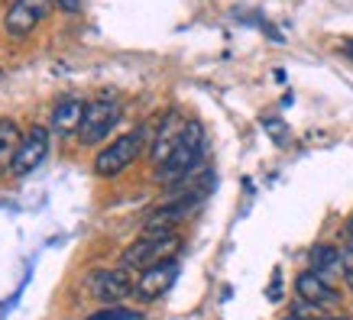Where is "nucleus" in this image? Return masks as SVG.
<instances>
[{"mask_svg":"<svg viewBox=\"0 0 353 320\" xmlns=\"http://www.w3.org/2000/svg\"><path fill=\"white\" fill-rule=\"evenodd\" d=\"M204 156V127L198 120H188L185 136L179 139V146L172 149V156L162 165H156V182L162 184H185L192 178Z\"/></svg>","mask_w":353,"mask_h":320,"instance_id":"f257e3e1","label":"nucleus"},{"mask_svg":"<svg viewBox=\"0 0 353 320\" xmlns=\"http://www.w3.org/2000/svg\"><path fill=\"white\" fill-rule=\"evenodd\" d=\"M182 249V236L179 233H143L137 243H130L120 256V266L127 272H146V268L159 266L175 259V253Z\"/></svg>","mask_w":353,"mask_h":320,"instance_id":"f03ea898","label":"nucleus"},{"mask_svg":"<svg viewBox=\"0 0 353 320\" xmlns=\"http://www.w3.org/2000/svg\"><path fill=\"white\" fill-rule=\"evenodd\" d=\"M146 146V136H143V129H133V133H123L117 136L110 146L94 156V171L101 178H117L123 169H130L133 162L139 159V152Z\"/></svg>","mask_w":353,"mask_h":320,"instance_id":"7ed1b4c3","label":"nucleus"},{"mask_svg":"<svg viewBox=\"0 0 353 320\" xmlns=\"http://www.w3.org/2000/svg\"><path fill=\"white\" fill-rule=\"evenodd\" d=\"M117 120H120V104L117 100H110V97H97V100H91V104L85 107L81 127H78L81 142H85V146H97V142H104L110 129L117 127Z\"/></svg>","mask_w":353,"mask_h":320,"instance_id":"20e7f679","label":"nucleus"},{"mask_svg":"<svg viewBox=\"0 0 353 320\" xmlns=\"http://www.w3.org/2000/svg\"><path fill=\"white\" fill-rule=\"evenodd\" d=\"M52 0H13V7L3 17V30L10 36H30L52 13Z\"/></svg>","mask_w":353,"mask_h":320,"instance_id":"39448f33","label":"nucleus"},{"mask_svg":"<svg viewBox=\"0 0 353 320\" xmlns=\"http://www.w3.org/2000/svg\"><path fill=\"white\" fill-rule=\"evenodd\" d=\"M49 156V129L46 127H30V133L23 136L20 142V152L10 165V175L13 178H26L30 171H36L43 165V159Z\"/></svg>","mask_w":353,"mask_h":320,"instance_id":"423d86ee","label":"nucleus"},{"mask_svg":"<svg viewBox=\"0 0 353 320\" xmlns=\"http://www.w3.org/2000/svg\"><path fill=\"white\" fill-rule=\"evenodd\" d=\"M137 288V281L130 278V272L123 266L120 268H101L94 275L88 278V291L94 295L97 301H104V304H114V301H123L127 295H133Z\"/></svg>","mask_w":353,"mask_h":320,"instance_id":"0eeeda50","label":"nucleus"},{"mask_svg":"<svg viewBox=\"0 0 353 320\" xmlns=\"http://www.w3.org/2000/svg\"><path fill=\"white\" fill-rule=\"evenodd\" d=\"M175 278H179V262L175 259H169V262H159V266L146 268V272H139L137 278V288H133V295H137L139 301H159L165 291L175 285Z\"/></svg>","mask_w":353,"mask_h":320,"instance_id":"6e6552de","label":"nucleus"},{"mask_svg":"<svg viewBox=\"0 0 353 320\" xmlns=\"http://www.w3.org/2000/svg\"><path fill=\"white\" fill-rule=\"evenodd\" d=\"M185 129H188V120L179 114V110H169L165 117L159 120V129H156V139H152V165H162V162L172 156V149L179 146V139L185 136Z\"/></svg>","mask_w":353,"mask_h":320,"instance_id":"1a4fd4ad","label":"nucleus"},{"mask_svg":"<svg viewBox=\"0 0 353 320\" xmlns=\"http://www.w3.org/2000/svg\"><path fill=\"white\" fill-rule=\"evenodd\" d=\"M295 291H299V298L305 304H314V308H331V304L341 301V291L334 288L331 281H324L321 275H314L311 268L295 278Z\"/></svg>","mask_w":353,"mask_h":320,"instance_id":"9d476101","label":"nucleus"},{"mask_svg":"<svg viewBox=\"0 0 353 320\" xmlns=\"http://www.w3.org/2000/svg\"><path fill=\"white\" fill-rule=\"evenodd\" d=\"M308 259H311V272L321 275L324 281L334 285V278H343V249H337V246H314Z\"/></svg>","mask_w":353,"mask_h":320,"instance_id":"9b49d317","label":"nucleus"},{"mask_svg":"<svg viewBox=\"0 0 353 320\" xmlns=\"http://www.w3.org/2000/svg\"><path fill=\"white\" fill-rule=\"evenodd\" d=\"M85 100L78 97H62L59 104L52 107V129L55 133H72V129L81 127V117H85Z\"/></svg>","mask_w":353,"mask_h":320,"instance_id":"f8f14e48","label":"nucleus"},{"mask_svg":"<svg viewBox=\"0 0 353 320\" xmlns=\"http://www.w3.org/2000/svg\"><path fill=\"white\" fill-rule=\"evenodd\" d=\"M20 142H23V133L13 120H0V175L10 171L17 152H20Z\"/></svg>","mask_w":353,"mask_h":320,"instance_id":"ddd939ff","label":"nucleus"},{"mask_svg":"<svg viewBox=\"0 0 353 320\" xmlns=\"http://www.w3.org/2000/svg\"><path fill=\"white\" fill-rule=\"evenodd\" d=\"M85 320H143V310L120 308V304H108V308H101V310H94V314H88Z\"/></svg>","mask_w":353,"mask_h":320,"instance_id":"4468645a","label":"nucleus"},{"mask_svg":"<svg viewBox=\"0 0 353 320\" xmlns=\"http://www.w3.org/2000/svg\"><path fill=\"white\" fill-rule=\"evenodd\" d=\"M343 281L353 291V249L350 246H343Z\"/></svg>","mask_w":353,"mask_h":320,"instance_id":"2eb2a0df","label":"nucleus"},{"mask_svg":"<svg viewBox=\"0 0 353 320\" xmlns=\"http://www.w3.org/2000/svg\"><path fill=\"white\" fill-rule=\"evenodd\" d=\"M59 10H65V13H78L81 10V0H52Z\"/></svg>","mask_w":353,"mask_h":320,"instance_id":"dca6fc26","label":"nucleus"},{"mask_svg":"<svg viewBox=\"0 0 353 320\" xmlns=\"http://www.w3.org/2000/svg\"><path fill=\"white\" fill-rule=\"evenodd\" d=\"M285 320H350V317H299V314H289Z\"/></svg>","mask_w":353,"mask_h":320,"instance_id":"f3484780","label":"nucleus"},{"mask_svg":"<svg viewBox=\"0 0 353 320\" xmlns=\"http://www.w3.org/2000/svg\"><path fill=\"white\" fill-rule=\"evenodd\" d=\"M343 246H350L353 249V213H350V220H347V243Z\"/></svg>","mask_w":353,"mask_h":320,"instance_id":"a211bd4d","label":"nucleus"},{"mask_svg":"<svg viewBox=\"0 0 353 320\" xmlns=\"http://www.w3.org/2000/svg\"><path fill=\"white\" fill-rule=\"evenodd\" d=\"M347 52H350V55H353V43H350V45H347Z\"/></svg>","mask_w":353,"mask_h":320,"instance_id":"6ab92c4d","label":"nucleus"}]
</instances>
